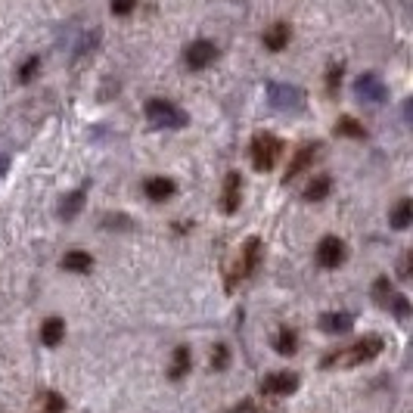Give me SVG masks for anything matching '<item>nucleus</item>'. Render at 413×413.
<instances>
[{"instance_id":"obj_1","label":"nucleus","mask_w":413,"mask_h":413,"mask_svg":"<svg viewBox=\"0 0 413 413\" xmlns=\"http://www.w3.org/2000/svg\"><path fill=\"white\" fill-rule=\"evenodd\" d=\"M382 351V339L380 335H364V339H357L351 348L345 351H333V355L323 357V367H357V364H367V360H373L376 355Z\"/></svg>"},{"instance_id":"obj_2","label":"nucleus","mask_w":413,"mask_h":413,"mask_svg":"<svg viewBox=\"0 0 413 413\" xmlns=\"http://www.w3.org/2000/svg\"><path fill=\"white\" fill-rule=\"evenodd\" d=\"M249 156H252L255 171H273L283 159V140L271 131H261L252 137V146H249Z\"/></svg>"},{"instance_id":"obj_3","label":"nucleus","mask_w":413,"mask_h":413,"mask_svg":"<svg viewBox=\"0 0 413 413\" xmlns=\"http://www.w3.org/2000/svg\"><path fill=\"white\" fill-rule=\"evenodd\" d=\"M146 118H150L156 127H168V131H177V127H187V112L177 109L174 103L168 100H150L146 103Z\"/></svg>"},{"instance_id":"obj_4","label":"nucleus","mask_w":413,"mask_h":413,"mask_svg":"<svg viewBox=\"0 0 413 413\" xmlns=\"http://www.w3.org/2000/svg\"><path fill=\"white\" fill-rule=\"evenodd\" d=\"M258 261H261V239L258 236H252L246 243V249H243V255L236 258V268L230 271V277H227V283L230 286H234L236 280H243V277H249V273H252L255 268H258Z\"/></svg>"},{"instance_id":"obj_5","label":"nucleus","mask_w":413,"mask_h":413,"mask_svg":"<svg viewBox=\"0 0 413 413\" xmlns=\"http://www.w3.org/2000/svg\"><path fill=\"white\" fill-rule=\"evenodd\" d=\"M323 152V143H305V146H298L296 150V156H292V162H289V168H286V174H283V184H289V180H296L302 171H308L314 165V159Z\"/></svg>"},{"instance_id":"obj_6","label":"nucleus","mask_w":413,"mask_h":413,"mask_svg":"<svg viewBox=\"0 0 413 413\" xmlns=\"http://www.w3.org/2000/svg\"><path fill=\"white\" fill-rule=\"evenodd\" d=\"M345 258H348V249L339 236H323L320 239V246H317V264H320V268L333 271V268H339Z\"/></svg>"},{"instance_id":"obj_7","label":"nucleus","mask_w":413,"mask_h":413,"mask_svg":"<svg viewBox=\"0 0 413 413\" xmlns=\"http://www.w3.org/2000/svg\"><path fill=\"white\" fill-rule=\"evenodd\" d=\"M268 97H271V106L273 109H283V112H298V109L305 106L302 90H298V88H286V84H271Z\"/></svg>"},{"instance_id":"obj_8","label":"nucleus","mask_w":413,"mask_h":413,"mask_svg":"<svg viewBox=\"0 0 413 413\" xmlns=\"http://www.w3.org/2000/svg\"><path fill=\"white\" fill-rule=\"evenodd\" d=\"M214 59H218V47L211 44V41H193L190 47H187V53H184V63L193 68V72H199V68L205 66H211Z\"/></svg>"},{"instance_id":"obj_9","label":"nucleus","mask_w":413,"mask_h":413,"mask_svg":"<svg viewBox=\"0 0 413 413\" xmlns=\"http://www.w3.org/2000/svg\"><path fill=\"white\" fill-rule=\"evenodd\" d=\"M239 202H243V177H239L236 171H230V174L224 177V196H221L224 214H236Z\"/></svg>"},{"instance_id":"obj_10","label":"nucleus","mask_w":413,"mask_h":413,"mask_svg":"<svg viewBox=\"0 0 413 413\" xmlns=\"http://www.w3.org/2000/svg\"><path fill=\"white\" fill-rule=\"evenodd\" d=\"M298 389V376L283 370V373H271L261 380V392L264 394H292Z\"/></svg>"},{"instance_id":"obj_11","label":"nucleus","mask_w":413,"mask_h":413,"mask_svg":"<svg viewBox=\"0 0 413 413\" xmlns=\"http://www.w3.org/2000/svg\"><path fill=\"white\" fill-rule=\"evenodd\" d=\"M355 90H357V97L364 100V103H382L385 100V88H382V81L376 78L373 72L360 75L357 84H355Z\"/></svg>"},{"instance_id":"obj_12","label":"nucleus","mask_w":413,"mask_h":413,"mask_svg":"<svg viewBox=\"0 0 413 413\" xmlns=\"http://www.w3.org/2000/svg\"><path fill=\"white\" fill-rule=\"evenodd\" d=\"M174 190H177V184L171 177H150L143 184V193H146V199H152V202H165V199H171L174 196Z\"/></svg>"},{"instance_id":"obj_13","label":"nucleus","mask_w":413,"mask_h":413,"mask_svg":"<svg viewBox=\"0 0 413 413\" xmlns=\"http://www.w3.org/2000/svg\"><path fill=\"white\" fill-rule=\"evenodd\" d=\"M289 38H292V28L286 22H273L268 31H264V47L273 50V53H280V50L289 47Z\"/></svg>"},{"instance_id":"obj_14","label":"nucleus","mask_w":413,"mask_h":413,"mask_svg":"<svg viewBox=\"0 0 413 413\" xmlns=\"http://www.w3.org/2000/svg\"><path fill=\"white\" fill-rule=\"evenodd\" d=\"M351 326H355V317L348 311H330L320 317V330L330 333V335H339V333H348Z\"/></svg>"},{"instance_id":"obj_15","label":"nucleus","mask_w":413,"mask_h":413,"mask_svg":"<svg viewBox=\"0 0 413 413\" xmlns=\"http://www.w3.org/2000/svg\"><path fill=\"white\" fill-rule=\"evenodd\" d=\"M63 339H66V320H63V317H47V320L41 323V342L53 348Z\"/></svg>"},{"instance_id":"obj_16","label":"nucleus","mask_w":413,"mask_h":413,"mask_svg":"<svg viewBox=\"0 0 413 413\" xmlns=\"http://www.w3.org/2000/svg\"><path fill=\"white\" fill-rule=\"evenodd\" d=\"M84 199H88V187H78V190H72L63 202H59V214H63L66 221L78 218L81 209H84Z\"/></svg>"},{"instance_id":"obj_17","label":"nucleus","mask_w":413,"mask_h":413,"mask_svg":"<svg viewBox=\"0 0 413 413\" xmlns=\"http://www.w3.org/2000/svg\"><path fill=\"white\" fill-rule=\"evenodd\" d=\"M190 373V348L180 345L174 348V357H171V367H168V380H184V376Z\"/></svg>"},{"instance_id":"obj_18","label":"nucleus","mask_w":413,"mask_h":413,"mask_svg":"<svg viewBox=\"0 0 413 413\" xmlns=\"http://www.w3.org/2000/svg\"><path fill=\"white\" fill-rule=\"evenodd\" d=\"M333 134H339V137H351V140H367V127L360 125L357 118H351V115H342L339 122H335Z\"/></svg>"},{"instance_id":"obj_19","label":"nucleus","mask_w":413,"mask_h":413,"mask_svg":"<svg viewBox=\"0 0 413 413\" xmlns=\"http://www.w3.org/2000/svg\"><path fill=\"white\" fill-rule=\"evenodd\" d=\"M63 268L72 271V273H90L93 258H90V252H81V249H75V252H66Z\"/></svg>"},{"instance_id":"obj_20","label":"nucleus","mask_w":413,"mask_h":413,"mask_svg":"<svg viewBox=\"0 0 413 413\" xmlns=\"http://www.w3.org/2000/svg\"><path fill=\"white\" fill-rule=\"evenodd\" d=\"M330 190H333V177L330 174H317L311 184L305 187V199L308 202H320V199H326V196H330Z\"/></svg>"},{"instance_id":"obj_21","label":"nucleus","mask_w":413,"mask_h":413,"mask_svg":"<svg viewBox=\"0 0 413 413\" xmlns=\"http://www.w3.org/2000/svg\"><path fill=\"white\" fill-rule=\"evenodd\" d=\"M410 221H413V202H410V199H401L398 205H394V211H392L389 224H392L394 230H407V227H410Z\"/></svg>"},{"instance_id":"obj_22","label":"nucleus","mask_w":413,"mask_h":413,"mask_svg":"<svg viewBox=\"0 0 413 413\" xmlns=\"http://www.w3.org/2000/svg\"><path fill=\"white\" fill-rule=\"evenodd\" d=\"M273 348H277V355H283V357H289V355H296V348H298V335H296V330H280L277 333V339H273Z\"/></svg>"},{"instance_id":"obj_23","label":"nucleus","mask_w":413,"mask_h":413,"mask_svg":"<svg viewBox=\"0 0 413 413\" xmlns=\"http://www.w3.org/2000/svg\"><path fill=\"white\" fill-rule=\"evenodd\" d=\"M342 75H345V68H342L339 63H333L330 68H326V93H330V97H335V93H339Z\"/></svg>"},{"instance_id":"obj_24","label":"nucleus","mask_w":413,"mask_h":413,"mask_svg":"<svg viewBox=\"0 0 413 413\" xmlns=\"http://www.w3.org/2000/svg\"><path fill=\"white\" fill-rule=\"evenodd\" d=\"M389 305H392V311L398 314V317H407L410 314V305H407V298H404L401 292H392V296L385 298V308H389Z\"/></svg>"},{"instance_id":"obj_25","label":"nucleus","mask_w":413,"mask_h":413,"mask_svg":"<svg viewBox=\"0 0 413 413\" xmlns=\"http://www.w3.org/2000/svg\"><path fill=\"white\" fill-rule=\"evenodd\" d=\"M230 364V348L227 345H214L211 351V370H227Z\"/></svg>"},{"instance_id":"obj_26","label":"nucleus","mask_w":413,"mask_h":413,"mask_svg":"<svg viewBox=\"0 0 413 413\" xmlns=\"http://www.w3.org/2000/svg\"><path fill=\"white\" fill-rule=\"evenodd\" d=\"M38 72H41V59H38V56H31L28 63H25V66L19 68V81H22V84H28V81H34V75H38Z\"/></svg>"},{"instance_id":"obj_27","label":"nucleus","mask_w":413,"mask_h":413,"mask_svg":"<svg viewBox=\"0 0 413 413\" xmlns=\"http://www.w3.org/2000/svg\"><path fill=\"white\" fill-rule=\"evenodd\" d=\"M137 4H140V0H112V13L115 16H131L134 10H137Z\"/></svg>"},{"instance_id":"obj_28","label":"nucleus","mask_w":413,"mask_h":413,"mask_svg":"<svg viewBox=\"0 0 413 413\" xmlns=\"http://www.w3.org/2000/svg\"><path fill=\"white\" fill-rule=\"evenodd\" d=\"M44 401H47V413H66V401L56 392H44Z\"/></svg>"},{"instance_id":"obj_29","label":"nucleus","mask_w":413,"mask_h":413,"mask_svg":"<svg viewBox=\"0 0 413 413\" xmlns=\"http://www.w3.org/2000/svg\"><path fill=\"white\" fill-rule=\"evenodd\" d=\"M106 227H131V221H125V218H106Z\"/></svg>"},{"instance_id":"obj_30","label":"nucleus","mask_w":413,"mask_h":413,"mask_svg":"<svg viewBox=\"0 0 413 413\" xmlns=\"http://www.w3.org/2000/svg\"><path fill=\"white\" fill-rule=\"evenodd\" d=\"M407 264H410V255H404V258H401V277H410V268H407Z\"/></svg>"}]
</instances>
